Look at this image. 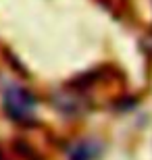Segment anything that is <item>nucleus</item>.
Segmentation results:
<instances>
[{
    "mask_svg": "<svg viewBox=\"0 0 152 160\" xmlns=\"http://www.w3.org/2000/svg\"><path fill=\"white\" fill-rule=\"evenodd\" d=\"M2 100H4V110L15 121H29L38 106L35 98L21 85H8L4 89Z\"/></svg>",
    "mask_w": 152,
    "mask_h": 160,
    "instance_id": "f257e3e1",
    "label": "nucleus"
},
{
    "mask_svg": "<svg viewBox=\"0 0 152 160\" xmlns=\"http://www.w3.org/2000/svg\"><path fill=\"white\" fill-rule=\"evenodd\" d=\"M69 160H96L100 156V143L94 139H83L69 148Z\"/></svg>",
    "mask_w": 152,
    "mask_h": 160,
    "instance_id": "f03ea898",
    "label": "nucleus"
}]
</instances>
